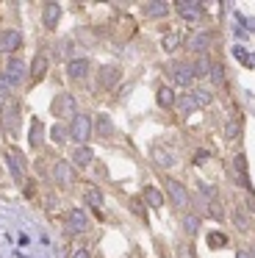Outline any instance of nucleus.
Returning <instances> with one entry per match:
<instances>
[{"mask_svg": "<svg viewBox=\"0 0 255 258\" xmlns=\"http://www.w3.org/2000/svg\"><path fill=\"white\" fill-rule=\"evenodd\" d=\"M194 64H188V61H177V64H172V81H175L177 86H183V89H188V86L194 84Z\"/></svg>", "mask_w": 255, "mask_h": 258, "instance_id": "nucleus-1", "label": "nucleus"}, {"mask_svg": "<svg viewBox=\"0 0 255 258\" xmlns=\"http://www.w3.org/2000/svg\"><path fill=\"white\" fill-rule=\"evenodd\" d=\"M3 131L11 136V139H14L17 131H20V106H17L14 100L3 106Z\"/></svg>", "mask_w": 255, "mask_h": 258, "instance_id": "nucleus-2", "label": "nucleus"}, {"mask_svg": "<svg viewBox=\"0 0 255 258\" xmlns=\"http://www.w3.org/2000/svg\"><path fill=\"white\" fill-rule=\"evenodd\" d=\"M172 6H175L177 14H180L183 20H188V23H197V20L203 17V3H200V0H175Z\"/></svg>", "mask_w": 255, "mask_h": 258, "instance_id": "nucleus-3", "label": "nucleus"}, {"mask_svg": "<svg viewBox=\"0 0 255 258\" xmlns=\"http://www.w3.org/2000/svg\"><path fill=\"white\" fill-rule=\"evenodd\" d=\"M53 114L55 117H64V119H75L78 117V108H75V97L72 95H58L53 100Z\"/></svg>", "mask_w": 255, "mask_h": 258, "instance_id": "nucleus-4", "label": "nucleus"}, {"mask_svg": "<svg viewBox=\"0 0 255 258\" xmlns=\"http://www.w3.org/2000/svg\"><path fill=\"white\" fill-rule=\"evenodd\" d=\"M6 164H9V172H11V178L17 180V183H22L25 180V158H22V153L20 150H6Z\"/></svg>", "mask_w": 255, "mask_h": 258, "instance_id": "nucleus-5", "label": "nucleus"}, {"mask_svg": "<svg viewBox=\"0 0 255 258\" xmlns=\"http://www.w3.org/2000/svg\"><path fill=\"white\" fill-rule=\"evenodd\" d=\"M89 134H92V119H89L86 114H78V117L70 122V136L78 142V145H83V142L89 139Z\"/></svg>", "mask_w": 255, "mask_h": 258, "instance_id": "nucleus-6", "label": "nucleus"}, {"mask_svg": "<svg viewBox=\"0 0 255 258\" xmlns=\"http://www.w3.org/2000/svg\"><path fill=\"white\" fill-rule=\"evenodd\" d=\"M166 195L172 197V203H175L177 208H188V189L180 183V180H175V178H166Z\"/></svg>", "mask_w": 255, "mask_h": 258, "instance_id": "nucleus-7", "label": "nucleus"}, {"mask_svg": "<svg viewBox=\"0 0 255 258\" xmlns=\"http://www.w3.org/2000/svg\"><path fill=\"white\" fill-rule=\"evenodd\" d=\"M28 70H31V67H28L22 58H9V64H6V78L11 81V86H17V84H22V81H25Z\"/></svg>", "mask_w": 255, "mask_h": 258, "instance_id": "nucleus-8", "label": "nucleus"}, {"mask_svg": "<svg viewBox=\"0 0 255 258\" xmlns=\"http://www.w3.org/2000/svg\"><path fill=\"white\" fill-rule=\"evenodd\" d=\"M67 230H70V233H83V230H89V217H86V211H81V208H72V211L67 214Z\"/></svg>", "mask_w": 255, "mask_h": 258, "instance_id": "nucleus-9", "label": "nucleus"}, {"mask_svg": "<svg viewBox=\"0 0 255 258\" xmlns=\"http://www.w3.org/2000/svg\"><path fill=\"white\" fill-rule=\"evenodd\" d=\"M119 78H122V70H119V67H114V64H108V67H100L97 81H100V86H103V89H114V86L119 84Z\"/></svg>", "mask_w": 255, "mask_h": 258, "instance_id": "nucleus-10", "label": "nucleus"}, {"mask_svg": "<svg viewBox=\"0 0 255 258\" xmlns=\"http://www.w3.org/2000/svg\"><path fill=\"white\" fill-rule=\"evenodd\" d=\"M53 178H55V183L70 186L72 180H75V172H72L70 161H61V158H55V164H53Z\"/></svg>", "mask_w": 255, "mask_h": 258, "instance_id": "nucleus-11", "label": "nucleus"}, {"mask_svg": "<svg viewBox=\"0 0 255 258\" xmlns=\"http://www.w3.org/2000/svg\"><path fill=\"white\" fill-rule=\"evenodd\" d=\"M211 45H214V34H211V31L194 34L192 39H188V50L200 53V56H205V50H211Z\"/></svg>", "mask_w": 255, "mask_h": 258, "instance_id": "nucleus-12", "label": "nucleus"}, {"mask_svg": "<svg viewBox=\"0 0 255 258\" xmlns=\"http://www.w3.org/2000/svg\"><path fill=\"white\" fill-rule=\"evenodd\" d=\"M169 14V3L166 0H150V3H144V17L150 20H161Z\"/></svg>", "mask_w": 255, "mask_h": 258, "instance_id": "nucleus-13", "label": "nucleus"}, {"mask_svg": "<svg viewBox=\"0 0 255 258\" xmlns=\"http://www.w3.org/2000/svg\"><path fill=\"white\" fill-rule=\"evenodd\" d=\"M20 42H22V36H20V31H3L0 34V53H11V50H17L20 47Z\"/></svg>", "mask_w": 255, "mask_h": 258, "instance_id": "nucleus-14", "label": "nucleus"}, {"mask_svg": "<svg viewBox=\"0 0 255 258\" xmlns=\"http://www.w3.org/2000/svg\"><path fill=\"white\" fill-rule=\"evenodd\" d=\"M58 20H61V6H58V3H44V9H42L44 28H55V25H58Z\"/></svg>", "mask_w": 255, "mask_h": 258, "instance_id": "nucleus-15", "label": "nucleus"}, {"mask_svg": "<svg viewBox=\"0 0 255 258\" xmlns=\"http://www.w3.org/2000/svg\"><path fill=\"white\" fill-rule=\"evenodd\" d=\"M92 161H94V153H92V147H86V145H78L75 150H72V164H75V167H89Z\"/></svg>", "mask_w": 255, "mask_h": 258, "instance_id": "nucleus-16", "label": "nucleus"}, {"mask_svg": "<svg viewBox=\"0 0 255 258\" xmlns=\"http://www.w3.org/2000/svg\"><path fill=\"white\" fill-rule=\"evenodd\" d=\"M67 73H70V78H86L89 75V61L86 58H72L70 64H67Z\"/></svg>", "mask_w": 255, "mask_h": 258, "instance_id": "nucleus-17", "label": "nucleus"}, {"mask_svg": "<svg viewBox=\"0 0 255 258\" xmlns=\"http://www.w3.org/2000/svg\"><path fill=\"white\" fill-rule=\"evenodd\" d=\"M233 169H236L238 186H249V178H247V158H244V153H238V156L233 158Z\"/></svg>", "mask_w": 255, "mask_h": 258, "instance_id": "nucleus-18", "label": "nucleus"}, {"mask_svg": "<svg viewBox=\"0 0 255 258\" xmlns=\"http://www.w3.org/2000/svg\"><path fill=\"white\" fill-rule=\"evenodd\" d=\"M42 136H44V128H42V122H39V119H33L31 122V131H28V145L33 147V150H39V147H42Z\"/></svg>", "mask_w": 255, "mask_h": 258, "instance_id": "nucleus-19", "label": "nucleus"}, {"mask_svg": "<svg viewBox=\"0 0 255 258\" xmlns=\"http://www.w3.org/2000/svg\"><path fill=\"white\" fill-rule=\"evenodd\" d=\"M153 161L161 164V167H175L177 158H175V153H172V150H161V147H153Z\"/></svg>", "mask_w": 255, "mask_h": 258, "instance_id": "nucleus-20", "label": "nucleus"}, {"mask_svg": "<svg viewBox=\"0 0 255 258\" xmlns=\"http://www.w3.org/2000/svg\"><path fill=\"white\" fill-rule=\"evenodd\" d=\"M83 197H86V206H92L94 211L100 214V206H103V191H100L97 186H89L86 195H83Z\"/></svg>", "mask_w": 255, "mask_h": 258, "instance_id": "nucleus-21", "label": "nucleus"}, {"mask_svg": "<svg viewBox=\"0 0 255 258\" xmlns=\"http://www.w3.org/2000/svg\"><path fill=\"white\" fill-rule=\"evenodd\" d=\"M211 67H214V61H211L208 56H200L197 61H194V75H197V78H208Z\"/></svg>", "mask_w": 255, "mask_h": 258, "instance_id": "nucleus-22", "label": "nucleus"}, {"mask_svg": "<svg viewBox=\"0 0 255 258\" xmlns=\"http://www.w3.org/2000/svg\"><path fill=\"white\" fill-rule=\"evenodd\" d=\"M158 103L164 108H172V106H177V95L169 89V86H161L158 89Z\"/></svg>", "mask_w": 255, "mask_h": 258, "instance_id": "nucleus-23", "label": "nucleus"}, {"mask_svg": "<svg viewBox=\"0 0 255 258\" xmlns=\"http://www.w3.org/2000/svg\"><path fill=\"white\" fill-rule=\"evenodd\" d=\"M94 131H97L100 136H111V134H114V125H111L108 114H100L97 122H94Z\"/></svg>", "mask_w": 255, "mask_h": 258, "instance_id": "nucleus-24", "label": "nucleus"}, {"mask_svg": "<svg viewBox=\"0 0 255 258\" xmlns=\"http://www.w3.org/2000/svg\"><path fill=\"white\" fill-rule=\"evenodd\" d=\"M47 67H50V64H47V58H44V56H33L31 75H33V78H42V75L47 73Z\"/></svg>", "mask_w": 255, "mask_h": 258, "instance_id": "nucleus-25", "label": "nucleus"}, {"mask_svg": "<svg viewBox=\"0 0 255 258\" xmlns=\"http://www.w3.org/2000/svg\"><path fill=\"white\" fill-rule=\"evenodd\" d=\"M238 134H241V119L230 117L227 125H225V139H238Z\"/></svg>", "mask_w": 255, "mask_h": 258, "instance_id": "nucleus-26", "label": "nucleus"}, {"mask_svg": "<svg viewBox=\"0 0 255 258\" xmlns=\"http://www.w3.org/2000/svg\"><path fill=\"white\" fill-rule=\"evenodd\" d=\"M144 200H147L153 208H161V206H164V195H161L158 189H153V186H147V189H144Z\"/></svg>", "mask_w": 255, "mask_h": 258, "instance_id": "nucleus-27", "label": "nucleus"}, {"mask_svg": "<svg viewBox=\"0 0 255 258\" xmlns=\"http://www.w3.org/2000/svg\"><path fill=\"white\" fill-rule=\"evenodd\" d=\"M183 230H186L188 236H194L200 230V217L197 214H186V217H183Z\"/></svg>", "mask_w": 255, "mask_h": 258, "instance_id": "nucleus-28", "label": "nucleus"}, {"mask_svg": "<svg viewBox=\"0 0 255 258\" xmlns=\"http://www.w3.org/2000/svg\"><path fill=\"white\" fill-rule=\"evenodd\" d=\"M50 136H53V142H55V145H64V142L70 139V128H64V125H53Z\"/></svg>", "mask_w": 255, "mask_h": 258, "instance_id": "nucleus-29", "label": "nucleus"}, {"mask_svg": "<svg viewBox=\"0 0 255 258\" xmlns=\"http://www.w3.org/2000/svg\"><path fill=\"white\" fill-rule=\"evenodd\" d=\"M188 95L194 97V103H197L200 108L208 106V103H211V92H208V89H194V92H188Z\"/></svg>", "mask_w": 255, "mask_h": 258, "instance_id": "nucleus-30", "label": "nucleus"}, {"mask_svg": "<svg viewBox=\"0 0 255 258\" xmlns=\"http://www.w3.org/2000/svg\"><path fill=\"white\" fill-rule=\"evenodd\" d=\"M177 106H180V111H183V114H192V111H197V108H200L197 103H194V97H192V95H183L180 100H177Z\"/></svg>", "mask_w": 255, "mask_h": 258, "instance_id": "nucleus-31", "label": "nucleus"}, {"mask_svg": "<svg viewBox=\"0 0 255 258\" xmlns=\"http://www.w3.org/2000/svg\"><path fill=\"white\" fill-rule=\"evenodd\" d=\"M211 81H214V84H225V67H222L219 61H214V67H211V75H208Z\"/></svg>", "mask_w": 255, "mask_h": 258, "instance_id": "nucleus-32", "label": "nucleus"}, {"mask_svg": "<svg viewBox=\"0 0 255 258\" xmlns=\"http://www.w3.org/2000/svg\"><path fill=\"white\" fill-rule=\"evenodd\" d=\"M161 45H164L166 53H172V50H177V45H180V36H177V34H166Z\"/></svg>", "mask_w": 255, "mask_h": 258, "instance_id": "nucleus-33", "label": "nucleus"}, {"mask_svg": "<svg viewBox=\"0 0 255 258\" xmlns=\"http://www.w3.org/2000/svg\"><path fill=\"white\" fill-rule=\"evenodd\" d=\"M227 244V236L225 233H208V247L216 250V247H225Z\"/></svg>", "mask_w": 255, "mask_h": 258, "instance_id": "nucleus-34", "label": "nucleus"}, {"mask_svg": "<svg viewBox=\"0 0 255 258\" xmlns=\"http://www.w3.org/2000/svg\"><path fill=\"white\" fill-rule=\"evenodd\" d=\"M233 222L238 225V230H249V219L244 217L241 211H233Z\"/></svg>", "mask_w": 255, "mask_h": 258, "instance_id": "nucleus-35", "label": "nucleus"}, {"mask_svg": "<svg viewBox=\"0 0 255 258\" xmlns=\"http://www.w3.org/2000/svg\"><path fill=\"white\" fill-rule=\"evenodd\" d=\"M208 214H211L214 219H222V217H225V211L219 208V203H216V200H208Z\"/></svg>", "mask_w": 255, "mask_h": 258, "instance_id": "nucleus-36", "label": "nucleus"}, {"mask_svg": "<svg viewBox=\"0 0 255 258\" xmlns=\"http://www.w3.org/2000/svg\"><path fill=\"white\" fill-rule=\"evenodd\" d=\"M11 89H14V86H11V81L6 78V73H3V75H0V95H3V97L11 95Z\"/></svg>", "mask_w": 255, "mask_h": 258, "instance_id": "nucleus-37", "label": "nucleus"}, {"mask_svg": "<svg viewBox=\"0 0 255 258\" xmlns=\"http://www.w3.org/2000/svg\"><path fill=\"white\" fill-rule=\"evenodd\" d=\"M200 191H203L208 200H214V197H216V189H214L211 183H205V180H200Z\"/></svg>", "mask_w": 255, "mask_h": 258, "instance_id": "nucleus-38", "label": "nucleus"}, {"mask_svg": "<svg viewBox=\"0 0 255 258\" xmlns=\"http://www.w3.org/2000/svg\"><path fill=\"white\" fill-rule=\"evenodd\" d=\"M177 255H180V258H194V252H192V247H188V244H177Z\"/></svg>", "mask_w": 255, "mask_h": 258, "instance_id": "nucleus-39", "label": "nucleus"}, {"mask_svg": "<svg viewBox=\"0 0 255 258\" xmlns=\"http://www.w3.org/2000/svg\"><path fill=\"white\" fill-rule=\"evenodd\" d=\"M236 56H238V58H241V61H244V64H252V58H249V56H247V53H244V47H236Z\"/></svg>", "mask_w": 255, "mask_h": 258, "instance_id": "nucleus-40", "label": "nucleus"}, {"mask_svg": "<svg viewBox=\"0 0 255 258\" xmlns=\"http://www.w3.org/2000/svg\"><path fill=\"white\" fill-rule=\"evenodd\" d=\"M236 258H255V252H252V250H238Z\"/></svg>", "mask_w": 255, "mask_h": 258, "instance_id": "nucleus-41", "label": "nucleus"}, {"mask_svg": "<svg viewBox=\"0 0 255 258\" xmlns=\"http://www.w3.org/2000/svg\"><path fill=\"white\" fill-rule=\"evenodd\" d=\"M72 258H92V255H89V250H78Z\"/></svg>", "mask_w": 255, "mask_h": 258, "instance_id": "nucleus-42", "label": "nucleus"}, {"mask_svg": "<svg viewBox=\"0 0 255 258\" xmlns=\"http://www.w3.org/2000/svg\"><path fill=\"white\" fill-rule=\"evenodd\" d=\"M194 158H197V161H194V164H203L205 158H208V153H197V156H194Z\"/></svg>", "mask_w": 255, "mask_h": 258, "instance_id": "nucleus-43", "label": "nucleus"}, {"mask_svg": "<svg viewBox=\"0 0 255 258\" xmlns=\"http://www.w3.org/2000/svg\"><path fill=\"white\" fill-rule=\"evenodd\" d=\"M249 208H252V211H255V197H249Z\"/></svg>", "mask_w": 255, "mask_h": 258, "instance_id": "nucleus-44", "label": "nucleus"}]
</instances>
